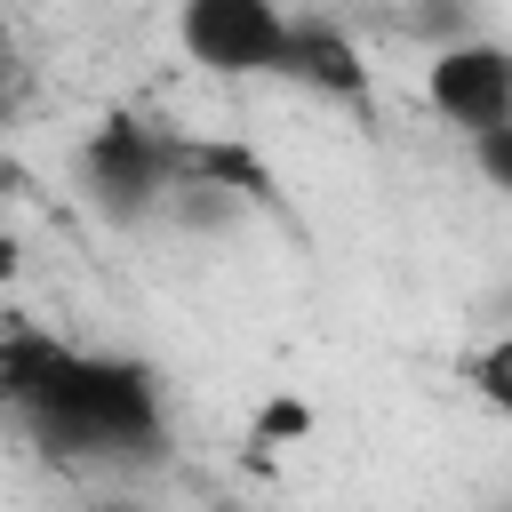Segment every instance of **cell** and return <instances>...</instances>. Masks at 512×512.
<instances>
[{
  "label": "cell",
  "instance_id": "cell-9",
  "mask_svg": "<svg viewBox=\"0 0 512 512\" xmlns=\"http://www.w3.org/2000/svg\"><path fill=\"white\" fill-rule=\"evenodd\" d=\"M264 432H304V408H288V400H280V408L264 416Z\"/></svg>",
  "mask_w": 512,
  "mask_h": 512
},
{
  "label": "cell",
  "instance_id": "cell-4",
  "mask_svg": "<svg viewBox=\"0 0 512 512\" xmlns=\"http://www.w3.org/2000/svg\"><path fill=\"white\" fill-rule=\"evenodd\" d=\"M424 104L464 136L512 128V48L504 40H448L424 64Z\"/></svg>",
  "mask_w": 512,
  "mask_h": 512
},
{
  "label": "cell",
  "instance_id": "cell-5",
  "mask_svg": "<svg viewBox=\"0 0 512 512\" xmlns=\"http://www.w3.org/2000/svg\"><path fill=\"white\" fill-rule=\"evenodd\" d=\"M184 192H216L232 208H272L280 176L248 136H176V200Z\"/></svg>",
  "mask_w": 512,
  "mask_h": 512
},
{
  "label": "cell",
  "instance_id": "cell-2",
  "mask_svg": "<svg viewBox=\"0 0 512 512\" xmlns=\"http://www.w3.org/2000/svg\"><path fill=\"white\" fill-rule=\"evenodd\" d=\"M80 192H88L104 216H120V224L168 208V200H176V136L152 128V120H136V112L96 120V128L80 136Z\"/></svg>",
  "mask_w": 512,
  "mask_h": 512
},
{
  "label": "cell",
  "instance_id": "cell-3",
  "mask_svg": "<svg viewBox=\"0 0 512 512\" xmlns=\"http://www.w3.org/2000/svg\"><path fill=\"white\" fill-rule=\"evenodd\" d=\"M288 8H272V0H192L184 16H176V40H184V56L192 64H208V72H224V80H280V64H288Z\"/></svg>",
  "mask_w": 512,
  "mask_h": 512
},
{
  "label": "cell",
  "instance_id": "cell-6",
  "mask_svg": "<svg viewBox=\"0 0 512 512\" xmlns=\"http://www.w3.org/2000/svg\"><path fill=\"white\" fill-rule=\"evenodd\" d=\"M280 80H296V88H312V96H328V104H368V88H376L360 40H352L336 16H296V24H288V64H280Z\"/></svg>",
  "mask_w": 512,
  "mask_h": 512
},
{
  "label": "cell",
  "instance_id": "cell-7",
  "mask_svg": "<svg viewBox=\"0 0 512 512\" xmlns=\"http://www.w3.org/2000/svg\"><path fill=\"white\" fill-rule=\"evenodd\" d=\"M464 384H472V400H480L488 416H504V424H512V328H504V336H488V344L464 360Z\"/></svg>",
  "mask_w": 512,
  "mask_h": 512
},
{
  "label": "cell",
  "instance_id": "cell-1",
  "mask_svg": "<svg viewBox=\"0 0 512 512\" xmlns=\"http://www.w3.org/2000/svg\"><path fill=\"white\" fill-rule=\"evenodd\" d=\"M0 392L64 456H144V448H160V416H168L160 376L144 360L80 352L32 320H8V336H0Z\"/></svg>",
  "mask_w": 512,
  "mask_h": 512
},
{
  "label": "cell",
  "instance_id": "cell-8",
  "mask_svg": "<svg viewBox=\"0 0 512 512\" xmlns=\"http://www.w3.org/2000/svg\"><path fill=\"white\" fill-rule=\"evenodd\" d=\"M472 168L512 200V128H496V136H472Z\"/></svg>",
  "mask_w": 512,
  "mask_h": 512
}]
</instances>
